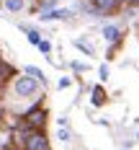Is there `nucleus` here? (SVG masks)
I'll list each match as a JSON object with an SVG mask.
<instances>
[{
  "instance_id": "9b49d317",
  "label": "nucleus",
  "mask_w": 139,
  "mask_h": 150,
  "mask_svg": "<svg viewBox=\"0 0 139 150\" xmlns=\"http://www.w3.org/2000/svg\"><path fill=\"white\" fill-rule=\"evenodd\" d=\"M26 34H29V42H31V44H36V47L41 44V34H39L36 29H26Z\"/></svg>"
},
{
  "instance_id": "7ed1b4c3",
  "label": "nucleus",
  "mask_w": 139,
  "mask_h": 150,
  "mask_svg": "<svg viewBox=\"0 0 139 150\" xmlns=\"http://www.w3.org/2000/svg\"><path fill=\"white\" fill-rule=\"evenodd\" d=\"M26 150H49V142H46V137L39 129H34L31 137H29V142H26Z\"/></svg>"
},
{
  "instance_id": "4468645a",
  "label": "nucleus",
  "mask_w": 139,
  "mask_h": 150,
  "mask_svg": "<svg viewBox=\"0 0 139 150\" xmlns=\"http://www.w3.org/2000/svg\"><path fill=\"white\" fill-rule=\"evenodd\" d=\"M75 44L80 47V49H82V52H85V54H93V47H90V44H85V42H82V39H77Z\"/></svg>"
},
{
  "instance_id": "423d86ee",
  "label": "nucleus",
  "mask_w": 139,
  "mask_h": 150,
  "mask_svg": "<svg viewBox=\"0 0 139 150\" xmlns=\"http://www.w3.org/2000/svg\"><path fill=\"white\" fill-rule=\"evenodd\" d=\"M119 36H121V31L116 29V26H106V29H103V39H106L108 44H113V42H119Z\"/></svg>"
},
{
  "instance_id": "0eeeda50",
  "label": "nucleus",
  "mask_w": 139,
  "mask_h": 150,
  "mask_svg": "<svg viewBox=\"0 0 139 150\" xmlns=\"http://www.w3.org/2000/svg\"><path fill=\"white\" fill-rule=\"evenodd\" d=\"M5 8H8L10 13H21V11L26 8V3H23V0H5Z\"/></svg>"
},
{
  "instance_id": "9d476101",
  "label": "nucleus",
  "mask_w": 139,
  "mask_h": 150,
  "mask_svg": "<svg viewBox=\"0 0 139 150\" xmlns=\"http://www.w3.org/2000/svg\"><path fill=\"white\" fill-rule=\"evenodd\" d=\"M10 75H13V70H10V67H8L5 62H0V86H5Z\"/></svg>"
},
{
  "instance_id": "dca6fc26",
  "label": "nucleus",
  "mask_w": 139,
  "mask_h": 150,
  "mask_svg": "<svg viewBox=\"0 0 139 150\" xmlns=\"http://www.w3.org/2000/svg\"><path fill=\"white\" fill-rule=\"evenodd\" d=\"M129 3H131V5H139V0H129Z\"/></svg>"
},
{
  "instance_id": "6e6552de",
  "label": "nucleus",
  "mask_w": 139,
  "mask_h": 150,
  "mask_svg": "<svg viewBox=\"0 0 139 150\" xmlns=\"http://www.w3.org/2000/svg\"><path fill=\"white\" fill-rule=\"evenodd\" d=\"M93 104H95V106H103V104H106V93H103L101 86L93 88Z\"/></svg>"
},
{
  "instance_id": "20e7f679",
  "label": "nucleus",
  "mask_w": 139,
  "mask_h": 150,
  "mask_svg": "<svg viewBox=\"0 0 139 150\" xmlns=\"http://www.w3.org/2000/svg\"><path fill=\"white\" fill-rule=\"evenodd\" d=\"M93 11L101 16V13H116L119 11V0H95L93 3Z\"/></svg>"
},
{
  "instance_id": "39448f33",
  "label": "nucleus",
  "mask_w": 139,
  "mask_h": 150,
  "mask_svg": "<svg viewBox=\"0 0 139 150\" xmlns=\"http://www.w3.org/2000/svg\"><path fill=\"white\" fill-rule=\"evenodd\" d=\"M54 18H70V11H67V8H57V11L41 13V21H54Z\"/></svg>"
},
{
  "instance_id": "2eb2a0df",
  "label": "nucleus",
  "mask_w": 139,
  "mask_h": 150,
  "mask_svg": "<svg viewBox=\"0 0 139 150\" xmlns=\"http://www.w3.org/2000/svg\"><path fill=\"white\" fill-rule=\"evenodd\" d=\"M70 83H72V80H70V78H62V80H59V88H67V86H70Z\"/></svg>"
},
{
  "instance_id": "ddd939ff",
  "label": "nucleus",
  "mask_w": 139,
  "mask_h": 150,
  "mask_svg": "<svg viewBox=\"0 0 139 150\" xmlns=\"http://www.w3.org/2000/svg\"><path fill=\"white\" fill-rule=\"evenodd\" d=\"M39 52H41V54H49V52H52V42H49V39H41V44H39Z\"/></svg>"
},
{
  "instance_id": "f03ea898",
  "label": "nucleus",
  "mask_w": 139,
  "mask_h": 150,
  "mask_svg": "<svg viewBox=\"0 0 139 150\" xmlns=\"http://www.w3.org/2000/svg\"><path fill=\"white\" fill-rule=\"evenodd\" d=\"M23 122L29 124L31 129H41L46 124V111L41 109V106H36V109H31V111H26V117H23Z\"/></svg>"
},
{
  "instance_id": "f257e3e1",
  "label": "nucleus",
  "mask_w": 139,
  "mask_h": 150,
  "mask_svg": "<svg viewBox=\"0 0 139 150\" xmlns=\"http://www.w3.org/2000/svg\"><path fill=\"white\" fill-rule=\"evenodd\" d=\"M13 91H15V96H21V98H31V96L39 93V80L31 78V75H18L15 83H13Z\"/></svg>"
},
{
  "instance_id": "1a4fd4ad",
  "label": "nucleus",
  "mask_w": 139,
  "mask_h": 150,
  "mask_svg": "<svg viewBox=\"0 0 139 150\" xmlns=\"http://www.w3.org/2000/svg\"><path fill=\"white\" fill-rule=\"evenodd\" d=\"M23 70H26V73H29L31 78H36V80H44V83H46V75L41 73V70H39V67H34V65H26V67H23Z\"/></svg>"
},
{
  "instance_id": "f8f14e48",
  "label": "nucleus",
  "mask_w": 139,
  "mask_h": 150,
  "mask_svg": "<svg viewBox=\"0 0 139 150\" xmlns=\"http://www.w3.org/2000/svg\"><path fill=\"white\" fill-rule=\"evenodd\" d=\"M62 140V142H70V140H72V135H70V129H67V124H64V127H59V135H57Z\"/></svg>"
}]
</instances>
